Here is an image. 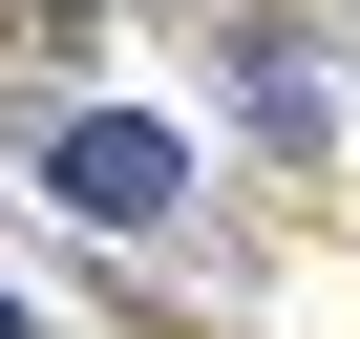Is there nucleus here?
<instances>
[{"label": "nucleus", "mask_w": 360, "mask_h": 339, "mask_svg": "<svg viewBox=\"0 0 360 339\" xmlns=\"http://www.w3.org/2000/svg\"><path fill=\"white\" fill-rule=\"evenodd\" d=\"M0 339H22V297H0Z\"/></svg>", "instance_id": "2"}, {"label": "nucleus", "mask_w": 360, "mask_h": 339, "mask_svg": "<svg viewBox=\"0 0 360 339\" xmlns=\"http://www.w3.org/2000/svg\"><path fill=\"white\" fill-rule=\"evenodd\" d=\"M64 191L85 212H169V127H64Z\"/></svg>", "instance_id": "1"}]
</instances>
